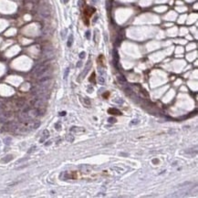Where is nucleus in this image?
Listing matches in <instances>:
<instances>
[{
    "instance_id": "obj_1",
    "label": "nucleus",
    "mask_w": 198,
    "mask_h": 198,
    "mask_svg": "<svg viewBox=\"0 0 198 198\" xmlns=\"http://www.w3.org/2000/svg\"><path fill=\"white\" fill-rule=\"evenodd\" d=\"M49 70V64H47V62L38 64V66H36V68L33 70V73L36 75L37 78H41L43 76H46L47 73Z\"/></svg>"
},
{
    "instance_id": "obj_2",
    "label": "nucleus",
    "mask_w": 198,
    "mask_h": 198,
    "mask_svg": "<svg viewBox=\"0 0 198 198\" xmlns=\"http://www.w3.org/2000/svg\"><path fill=\"white\" fill-rule=\"evenodd\" d=\"M38 12H39V15L44 18H47L50 16V13H51L48 5H47V3H45V2H43V3L40 4Z\"/></svg>"
},
{
    "instance_id": "obj_3",
    "label": "nucleus",
    "mask_w": 198,
    "mask_h": 198,
    "mask_svg": "<svg viewBox=\"0 0 198 198\" xmlns=\"http://www.w3.org/2000/svg\"><path fill=\"white\" fill-rule=\"evenodd\" d=\"M95 11H96V9H95L94 7H91V6H87L85 8H84V15L90 18V16H91V15H92Z\"/></svg>"
},
{
    "instance_id": "obj_4",
    "label": "nucleus",
    "mask_w": 198,
    "mask_h": 198,
    "mask_svg": "<svg viewBox=\"0 0 198 198\" xmlns=\"http://www.w3.org/2000/svg\"><path fill=\"white\" fill-rule=\"evenodd\" d=\"M188 193H190V190H186V189H184V190H181V191H178V192H175L174 194H172L171 196L173 197H177V196H184L187 194Z\"/></svg>"
},
{
    "instance_id": "obj_5",
    "label": "nucleus",
    "mask_w": 198,
    "mask_h": 198,
    "mask_svg": "<svg viewBox=\"0 0 198 198\" xmlns=\"http://www.w3.org/2000/svg\"><path fill=\"white\" fill-rule=\"evenodd\" d=\"M91 68V62H90V60H89L88 61L87 65H86V67H85V70H83V72L81 73V75H80V77H84V76H86V74H87V72L90 70V69Z\"/></svg>"
},
{
    "instance_id": "obj_6",
    "label": "nucleus",
    "mask_w": 198,
    "mask_h": 198,
    "mask_svg": "<svg viewBox=\"0 0 198 198\" xmlns=\"http://www.w3.org/2000/svg\"><path fill=\"white\" fill-rule=\"evenodd\" d=\"M118 62H119V54H118L116 50H114V52H113V64H114V66L116 68L117 65H118Z\"/></svg>"
},
{
    "instance_id": "obj_7",
    "label": "nucleus",
    "mask_w": 198,
    "mask_h": 198,
    "mask_svg": "<svg viewBox=\"0 0 198 198\" xmlns=\"http://www.w3.org/2000/svg\"><path fill=\"white\" fill-rule=\"evenodd\" d=\"M108 112H109L110 114H115V115H121V114H122V112L119 111V110L115 109V108H111V109H109V110H108Z\"/></svg>"
},
{
    "instance_id": "obj_8",
    "label": "nucleus",
    "mask_w": 198,
    "mask_h": 198,
    "mask_svg": "<svg viewBox=\"0 0 198 198\" xmlns=\"http://www.w3.org/2000/svg\"><path fill=\"white\" fill-rule=\"evenodd\" d=\"M48 136H49V132H48L47 130H45V131L43 132V136H42V138L40 139V142H43L46 139H47Z\"/></svg>"
},
{
    "instance_id": "obj_9",
    "label": "nucleus",
    "mask_w": 198,
    "mask_h": 198,
    "mask_svg": "<svg viewBox=\"0 0 198 198\" xmlns=\"http://www.w3.org/2000/svg\"><path fill=\"white\" fill-rule=\"evenodd\" d=\"M117 80H118V81H119V83H121V84H125L126 82H127V80H126V79H125V77L123 75H119L118 77H117Z\"/></svg>"
},
{
    "instance_id": "obj_10",
    "label": "nucleus",
    "mask_w": 198,
    "mask_h": 198,
    "mask_svg": "<svg viewBox=\"0 0 198 198\" xmlns=\"http://www.w3.org/2000/svg\"><path fill=\"white\" fill-rule=\"evenodd\" d=\"M124 91H125V93L127 94V95H132V94L133 93V90H132V88L131 87V86H126V87L124 88Z\"/></svg>"
},
{
    "instance_id": "obj_11",
    "label": "nucleus",
    "mask_w": 198,
    "mask_h": 198,
    "mask_svg": "<svg viewBox=\"0 0 198 198\" xmlns=\"http://www.w3.org/2000/svg\"><path fill=\"white\" fill-rule=\"evenodd\" d=\"M70 132H84L85 130L83 128H80V127H72L70 129Z\"/></svg>"
},
{
    "instance_id": "obj_12",
    "label": "nucleus",
    "mask_w": 198,
    "mask_h": 198,
    "mask_svg": "<svg viewBox=\"0 0 198 198\" xmlns=\"http://www.w3.org/2000/svg\"><path fill=\"white\" fill-rule=\"evenodd\" d=\"M12 159H13V155H11V154H8V155H6V157H4L3 159H2V162H4V163H8V162H10Z\"/></svg>"
},
{
    "instance_id": "obj_13",
    "label": "nucleus",
    "mask_w": 198,
    "mask_h": 198,
    "mask_svg": "<svg viewBox=\"0 0 198 198\" xmlns=\"http://www.w3.org/2000/svg\"><path fill=\"white\" fill-rule=\"evenodd\" d=\"M72 44H73V35H71L70 34V37H69V39H68V43H67V45H68V47H70L71 46H72Z\"/></svg>"
},
{
    "instance_id": "obj_14",
    "label": "nucleus",
    "mask_w": 198,
    "mask_h": 198,
    "mask_svg": "<svg viewBox=\"0 0 198 198\" xmlns=\"http://www.w3.org/2000/svg\"><path fill=\"white\" fill-rule=\"evenodd\" d=\"M80 169H81V171L84 173H90V166H87V165H82V166H80Z\"/></svg>"
},
{
    "instance_id": "obj_15",
    "label": "nucleus",
    "mask_w": 198,
    "mask_h": 198,
    "mask_svg": "<svg viewBox=\"0 0 198 198\" xmlns=\"http://www.w3.org/2000/svg\"><path fill=\"white\" fill-rule=\"evenodd\" d=\"M17 107L18 108H24L25 107V101L20 99V100H18L17 101Z\"/></svg>"
},
{
    "instance_id": "obj_16",
    "label": "nucleus",
    "mask_w": 198,
    "mask_h": 198,
    "mask_svg": "<svg viewBox=\"0 0 198 198\" xmlns=\"http://www.w3.org/2000/svg\"><path fill=\"white\" fill-rule=\"evenodd\" d=\"M66 140L68 141L69 142H73L74 141V136L72 134H68L66 136Z\"/></svg>"
},
{
    "instance_id": "obj_17",
    "label": "nucleus",
    "mask_w": 198,
    "mask_h": 198,
    "mask_svg": "<svg viewBox=\"0 0 198 198\" xmlns=\"http://www.w3.org/2000/svg\"><path fill=\"white\" fill-rule=\"evenodd\" d=\"M189 184H192V182H184V183L179 184L178 187H185V186H187V185H189Z\"/></svg>"
},
{
    "instance_id": "obj_18",
    "label": "nucleus",
    "mask_w": 198,
    "mask_h": 198,
    "mask_svg": "<svg viewBox=\"0 0 198 198\" xmlns=\"http://www.w3.org/2000/svg\"><path fill=\"white\" fill-rule=\"evenodd\" d=\"M98 80H99V84H104L105 83V80H104V78H103L102 76H99V79H98Z\"/></svg>"
},
{
    "instance_id": "obj_19",
    "label": "nucleus",
    "mask_w": 198,
    "mask_h": 198,
    "mask_svg": "<svg viewBox=\"0 0 198 198\" xmlns=\"http://www.w3.org/2000/svg\"><path fill=\"white\" fill-rule=\"evenodd\" d=\"M108 122L110 123H115L117 122V120L115 119V118H113V117H111V118H109L108 119Z\"/></svg>"
},
{
    "instance_id": "obj_20",
    "label": "nucleus",
    "mask_w": 198,
    "mask_h": 198,
    "mask_svg": "<svg viewBox=\"0 0 198 198\" xmlns=\"http://www.w3.org/2000/svg\"><path fill=\"white\" fill-rule=\"evenodd\" d=\"M4 142L6 143V145L10 144V142H11V138H10V137H9V138H8V137H7V138H6V139L4 140Z\"/></svg>"
},
{
    "instance_id": "obj_21",
    "label": "nucleus",
    "mask_w": 198,
    "mask_h": 198,
    "mask_svg": "<svg viewBox=\"0 0 198 198\" xmlns=\"http://www.w3.org/2000/svg\"><path fill=\"white\" fill-rule=\"evenodd\" d=\"M66 34H67V29H64L63 31H61V38H62V39L66 38Z\"/></svg>"
},
{
    "instance_id": "obj_22",
    "label": "nucleus",
    "mask_w": 198,
    "mask_h": 198,
    "mask_svg": "<svg viewBox=\"0 0 198 198\" xmlns=\"http://www.w3.org/2000/svg\"><path fill=\"white\" fill-rule=\"evenodd\" d=\"M90 81H92V83H96V81H95V73L94 72L92 73V76L90 78Z\"/></svg>"
},
{
    "instance_id": "obj_23",
    "label": "nucleus",
    "mask_w": 198,
    "mask_h": 198,
    "mask_svg": "<svg viewBox=\"0 0 198 198\" xmlns=\"http://www.w3.org/2000/svg\"><path fill=\"white\" fill-rule=\"evenodd\" d=\"M84 103H86L87 106H90V99L88 98H84Z\"/></svg>"
},
{
    "instance_id": "obj_24",
    "label": "nucleus",
    "mask_w": 198,
    "mask_h": 198,
    "mask_svg": "<svg viewBox=\"0 0 198 198\" xmlns=\"http://www.w3.org/2000/svg\"><path fill=\"white\" fill-rule=\"evenodd\" d=\"M28 158H23V159H20V160H18V162H17V164H19V163H23V162H25V161H27Z\"/></svg>"
},
{
    "instance_id": "obj_25",
    "label": "nucleus",
    "mask_w": 198,
    "mask_h": 198,
    "mask_svg": "<svg viewBox=\"0 0 198 198\" xmlns=\"http://www.w3.org/2000/svg\"><path fill=\"white\" fill-rule=\"evenodd\" d=\"M69 71H70V68H67V69H66V71H65V74H64V79H67L68 74H69Z\"/></svg>"
},
{
    "instance_id": "obj_26",
    "label": "nucleus",
    "mask_w": 198,
    "mask_h": 198,
    "mask_svg": "<svg viewBox=\"0 0 198 198\" xmlns=\"http://www.w3.org/2000/svg\"><path fill=\"white\" fill-rule=\"evenodd\" d=\"M85 56H86V53L84 52V51H82L81 53H80V58H85Z\"/></svg>"
},
{
    "instance_id": "obj_27",
    "label": "nucleus",
    "mask_w": 198,
    "mask_h": 198,
    "mask_svg": "<svg viewBox=\"0 0 198 198\" xmlns=\"http://www.w3.org/2000/svg\"><path fill=\"white\" fill-rule=\"evenodd\" d=\"M87 90H88V92H89V93H91V92H93L94 89L92 87H89Z\"/></svg>"
},
{
    "instance_id": "obj_28",
    "label": "nucleus",
    "mask_w": 198,
    "mask_h": 198,
    "mask_svg": "<svg viewBox=\"0 0 198 198\" xmlns=\"http://www.w3.org/2000/svg\"><path fill=\"white\" fill-rule=\"evenodd\" d=\"M113 101H114V102H117V103H119V104H121V103H123V99H114Z\"/></svg>"
},
{
    "instance_id": "obj_29",
    "label": "nucleus",
    "mask_w": 198,
    "mask_h": 198,
    "mask_svg": "<svg viewBox=\"0 0 198 198\" xmlns=\"http://www.w3.org/2000/svg\"><path fill=\"white\" fill-rule=\"evenodd\" d=\"M34 149H36V146H33L32 148H30L29 149V151H28V153H30V152H32V151H34Z\"/></svg>"
},
{
    "instance_id": "obj_30",
    "label": "nucleus",
    "mask_w": 198,
    "mask_h": 198,
    "mask_svg": "<svg viewBox=\"0 0 198 198\" xmlns=\"http://www.w3.org/2000/svg\"><path fill=\"white\" fill-rule=\"evenodd\" d=\"M86 37H87L88 39L90 38V31H87V32H86Z\"/></svg>"
},
{
    "instance_id": "obj_31",
    "label": "nucleus",
    "mask_w": 198,
    "mask_h": 198,
    "mask_svg": "<svg viewBox=\"0 0 198 198\" xmlns=\"http://www.w3.org/2000/svg\"><path fill=\"white\" fill-rule=\"evenodd\" d=\"M138 123V120H133V122L131 123V125H132V124H137Z\"/></svg>"
},
{
    "instance_id": "obj_32",
    "label": "nucleus",
    "mask_w": 198,
    "mask_h": 198,
    "mask_svg": "<svg viewBox=\"0 0 198 198\" xmlns=\"http://www.w3.org/2000/svg\"><path fill=\"white\" fill-rule=\"evenodd\" d=\"M81 65H82V62H81V61H79V63L77 64V68H80V67Z\"/></svg>"
},
{
    "instance_id": "obj_33",
    "label": "nucleus",
    "mask_w": 198,
    "mask_h": 198,
    "mask_svg": "<svg viewBox=\"0 0 198 198\" xmlns=\"http://www.w3.org/2000/svg\"><path fill=\"white\" fill-rule=\"evenodd\" d=\"M55 126H56V129H57V130H59V129H60V125H59V124H56V125H55Z\"/></svg>"
},
{
    "instance_id": "obj_34",
    "label": "nucleus",
    "mask_w": 198,
    "mask_h": 198,
    "mask_svg": "<svg viewBox=\"0 0 198 198\" xmlns=\"http://www.w3.org/2000/svg\"><path fill=\"white\" fill-rule=\"evenodd\" d=\"M65 114H66V112H65V111H63V112H60V115H61V116H64Z\"/></svg>"
},
{
    "instance_id": "obj_35",
    "label": "nucleus",
    "mask_w": 198,
    "mask_h": 198,
    "mask_svg": "<svg viewBox=\"0 0 198 198\" xmlns=\"http://www.w3.org/2000/svg\"><path fill=\"white\" fill-rule=\"evenodd\" d=\"M68 1H69V0H62V2H63L64 4H67V3H68Z\"/></svg>"
},
{
    "instance_id": "obj_36",
    "label": "nucleus",
    "mask_w": 198,
    "mask_h": 198,
    "mask_svg": "<svg viewBox=\"0 0 198 198\" xmlns=\"http://www.w3.org/2000/svg\"><path fill=\"white\" fill-rule=\"evenodd\" d=\"M50 143H51V141H47V143H46V144H45V145H46V146H47V145H49V144H50Z\"/></svg>"
}]
</instances>
